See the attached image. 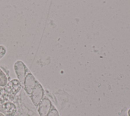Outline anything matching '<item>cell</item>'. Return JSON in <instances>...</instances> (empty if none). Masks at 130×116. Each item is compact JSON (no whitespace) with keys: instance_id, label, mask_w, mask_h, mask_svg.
Returning <instances> with one entry per match:
<instances>
[{"instance_id":"2","label":"cell","mask_w":130,"mask_h":116,"mask_svg":"<svg viewBox=\"0 0 130 116\" xmlns=\"http://www.w3.org/2000/svg\"><path fill=\"white\" fill-rule=\"evenodd\" d=\"M14 69L18 80L23 87L25 77L29 71L28 68L22 61L18 60L14 63Z\"/></svg>"},{"instance_id":"1","label":"cell","mask_w":130,"mask_h":116,"mask_svg":"<svg viewBox=\"0 0 130 116\" xmlns=\"http://www.w3.org/2000/svg\"><path fill=\"white\" fill-rule=\"evenodd\" d=\"M22 85L18 79H14L0 88V105L6 102H12L21 89Z\"/></svg>"},{"instance_id":"9","label":"cell","mask_w":130,"mask_h":116,"mask_svg":"<svg viewBox=\"0 0 130 116\" xmlns=\"http://www.w3.org/2000/svg\"><path fill=\"white\" fill-rule=\"evenodd\" d=\"M6 53V49L3 45H0V59L5 55Z\"/></svg>"},{"instance_id":"4","label":"cell","mask_w":130,"mask_h":116,"mask_svg":"<svg viewBox=\"0 0 130 116\" xmlns=\"http://www.w3.org/2000/svg\"><path fill=\"white\" fill-rule=\"evenodd\" d=\"M37 82L38 81L34 76L30 72H28L25 77L23 86L27 94L28 95H31Z\"/></svg>"},{"instance_id":"3","label":"cell","mask_w":130,"mask_h":116,"mask_svg":"<svg viewBox=\"0 0 130 116\" xmlns=\"http://www.w3.org/2000/svg\"><path fill=\"white\" fill-rule=\"evenodd\" d=\"M44 90L42 85L38 81L36 85L30 95L31 101L35 106H38L44 98Z\"/></svg>"},{"instance_id":"5","label":"cell","mask_w":130,"mask_h":116,"mask_svg":"<svg viewBox=\"0 0 130 116\" xmlns=\"http://www.w3.org/2000/svg\"><path fill=\"white\" fill-rule=\"evenodd\" d=\"M52 106L51 102L49 99L44 98L37 106L38 111L40 116H47Z\"/></svg>"},{"instance_id":"10","label":"cell","mask_w":130,"mask_h":116,"mask_svg":"<svg viewBox=\"0 0 130 116\" xmlns=\"http://www.w3.org/2000/svg\"><path fill=\"white\" fill-rule=\"evenodd\" d=\"M0 116H5L2 112H0Z\"/></svg>"},{"instance_id":"7","label":"cell","mask_w":130,"mask_h":116,"mask_svg":"<svg viewBox=\"0 0 130 116\" xmlns=\"http://www.w3.org/2000/svg\"><path fill=\"white\" fill-rule=\"evenodd\" d=\"M9 79L6 74L0 68V86L4 87L8 82Z\"/></svg>"},{"instance_id":"6","label":"cell","mask_w":130,"mask_h":116,"mask_svg":"<svg viewBox=\"0 0 130 116\" xmlns=\"http://www.w3.org/2000/svg\"><path fill=\"white\" fill-rule=\"evenodd\" d=\"M2 113L5 116H15L17 113L16 105L12 102H6L1 105Z\"/></svg>"},{"instance_id":"11","label":"cell","mask_w":130,"mask_h":116,"mask_svg":"<svg viewBox=\"0 0 130 116\" xmlns=\"http://www.w3.org/2000/svg\"><path fill=\"white\" fill-rule=\"evenodd\" d=\"M128 116H130V109L128 110Z\"/></svg>"},{"instance_id":"8","label":"cell","mask_w":130,"mask_h":116,"mask_svg":"<svg viewBox=\"0 0 130 116\" xmlns=\"http://www.w3.org/2000/svg\"><path fill=\"white\" fill-rule=\"evenodd\" d=\"M47 116H59V114L57 109L53 106H52V107Z\"/></svg>"}]
</instances>
